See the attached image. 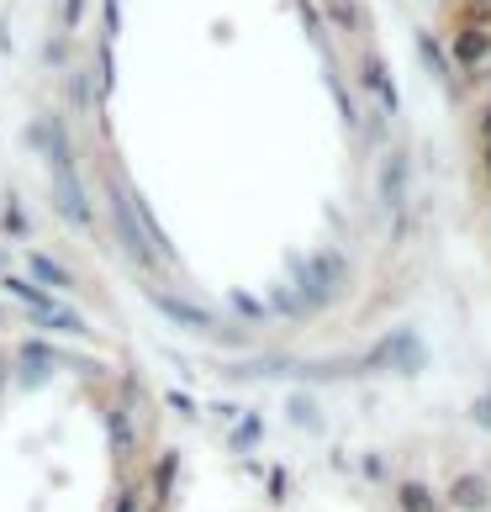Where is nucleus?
I'll return each instance as SVG.
<instances>
[{"label": "nucleus", "instance_id": "22", "mask_svg": "<svg viewBox=\"0 0 491 512\" xmlns=\"http://www.w3.org/2000/svg\"><path fill=\"white\" fill-rule=\"evenodd\" d=\"M101 16H106V43H117V32H122V0H101Z\"/></svg>", "mask_w": 491, "mask_h": 512}, {"label": "nucleus", "instance_id": "11", "mask_svg": "<svg viewBox=\"0 0 491 512\" xmlns=\"http://www.w3.org/2000/svg\"><path fill=\"white\" fill-rule=\"evenodd\" d=\"M375 365H402V370H418L423 365V344L412 333H396V338H386L381 349H375Z\"/></svg>", "mask_w": 491, "mask_h": 512}, {"label": "nucleus", "instance_id": "3", "mask_svg": "<svg viewBox=\"0 0 491 512\" xmlns=\"http://www.w3.org/2000/svg\"><path fill=\"white\" fill-rule=\"evenodd\" d=\"M444 53H449V64H455V74H465L470 85L491 80V27H481V22H455Z\"/></svg>", "mask_w": 491, "mask_h": 512}, {"label": "nucleus", "instance_id": "7", "mask_svg": "<svg viewBox=\"0 0 491 512\" xmlns=\"http://www.w3.org/2000/svg\"><path fill=\"white\" fill-rule=\"evenodd\" d=\"M175 476H180V454H175V449H164L159 460H154V470L143 476V502L154 507V512L169 502V491H175Z\"/></svg>", "mask_w": 491, "mask_h": 512}, {"label": "nucleus", "instance_id": "5", "mask_svg": "<svg viewBox=\"0 0 491 512\" xmlns=\"http://www.w3.org/2000/svg\"><path fill=\"white\" fill-rule=\"evenodd\" d=\"M354 74H360V90L375 101V111L396 117V106H402V90H396L391 64L381 59V53H375V48H360V59H354Z\"/></svg>", "mask_w": 491, "mask_h": 512}, {"label": "nucleus", "instance_id": "18", "mask_svg": "<svg viewBox=\"0 0 491 512\" xmlns=\"http://www.w3.org/2000/svg\"><path fill=\"white\" fill-rule=\"evenodd\" d=\"M476 159H481V175L491 185V101L476 111Z\"/></svg>", "mask_w": 491, "mask_h": 512}, {"label": "nucleus", "instance_id": "8", "mask_svg": "<svg viewBox=\"0 0 491 512\" xmlns=\"http://www.w3.org/2000/svg\"><path fill=\"white\" fill-rule=\"evenodd\" d=\"M323 22L333 32H344V37H370V11L360 6V0H323Z\"/></svg>", "mask_w": 491, "mask_h": 512}, {"label": "nucleus", "instance_id": "2", "mask_svg": "<svg viewBox=\"0 0 491 512\" xmlns=\"http://www.w3.org/2000/svg\"><path fill=\"white\" fill-rule=\"evenodd\" d=\"M344 280H349V259L338 254V249H323V254H312L307 264H296L291 270V296L301 301V312H323L328 301L344 291Z\"/></svg>", "mask_w": 491, "mask_h": 512}, {"label": "nucleus", "instance_id": "10", "mask_svg": "<svg viewBox=\"0 0 491 512\" xmlns=\"http://www.w3.org/2000/svg\"><path fill=\"white\" fill-rule=\"evenodd\" d=\"M154 301H159V312L169 322H185V328H196V333H217V322L206 317L196 301H180V296H164V291H154Z\"/></svg>", "mask_w": 491, "mask_h": 512}, {"label": "nucleus", "instance_id": "28", "mask_svg": "<svg viewBox=\"0 0 491 512\" xmlns=\"http://www.w3.org/2000/svg\"><path fill=\"white\" fill-rule=\"evenodd\" d=\"M0 270H6V254H0Z\"/></svg>", "mask_w": 491, "mask_h": 512}, {"label": "nucleus", "instance_id": "13", "mask_svg": "<svg viewBox=\"0 0 491 512\" xmlns=\"http://www.w3.org/2000/svg\"><path fill=\"white\" fill-rule=\"evenodd\" d=\"M53 365H59V349H48V344H22L16 349V375H22V381H43Z\"/></svg>", "mask_w": 491, "mask_h": 512}, {"label": "nucleus", "instance_id": "15", "mask_svg": "<svg viewBox=\"0 0 491 512\" xmlns=\"http://www.w3.org/2000/svg\"><path fill=\"white\" fill-rule=\"evenodd\" d=\"M27 233H32V222H27V212H22V201H16V196H6V201H0V238L22 243Z\"/></svg>", "mask_w": 491, "mask_h": 512}, {"label": "nucleus", "instance_id": "26", "mask_svg": "<svg viewBox=\"0 0 491 512\" xmlns=\"http://www.w3.org/2000/svg\"><path fill=\"white\" fill-rule=\"evenodd\" d=\"M291 417H296V423H317V412L307 402H291Z\"/></svg>", "mask_w": 491, "mask_h": 512}, {"label": "nucleus", "instance_id": "19", "mask_svg": "<svg viewBox=\"0 0 491 512\" xmlns=\"http://www.w3.org/2000/svg\"><path fill=\"white\" fill-rule=\"evenodd\" d=\"M85 16H90V0H59V32H64V37L80 32Z\"/></svg>", "mask_w": 491, "mask_h": 512}, {"label": "nucleus", "instance_id": "6", "mask_svg": "<svg viewBox=\"0 0 491 512\" xmlns=\"http://www.w3.org/2000/svg\"><path fill=\"white\" fill-rule=\"evenodd\" d=\"M444 507H449V512H486V507H491V481L476 476V470H465V476L449 481Z\"/></svg>", "mask_w": 491, "mask_h": 512}, {"label": "nucleus", "instance_id": "12", "mask_svg": "<svg viewBox=\"0 0 491 512\" xmlns=\"http://www.w3.org/2000/svg\"><path fill=\"white\" fill-rule=\"evenodd\" d=\"M396 507L402 512H449L444 497L428 481H396Z\"/></svg>", "mask_w": 491, "mask_h": 512}, {"label": "nucleus", "instance_id": "21", "mask_svg": "<svg viewBox=\"0 0 491 512\" xmlns=\"http://www.w3.org/2000/svg\"><path fill=\"white\" fill-rule=\"evenodd\" d=\"M43 64H48V69H64V64H69V37H64V32L43 43Z\"/></svg>", "mask_w": 491, "mask_h": 512}, {"label": "nucleus", "instance_id": "14", "mask_svg": "<svg viewBox=\"0 0 491 512\" xmlns=\"http://www.w3.org/2000/svg\"><path fill=\"white\" fill-rule=\"evenodd\" d=\"M106 433H111V454H117V465H127L132 460V417H127V407H106Z\"/></svg>", "mask_w": 491, "mask_h": 512}, {"label": "nucleus", "instance_id": "29", "mask_svg": "<svg viewBox=\"0 0 491 512\" xmlns=\"http://www.w3.org/2000/svg\"><path fill=\"white\" fill-rule=\"evenodd\" d=\"M486 6H491V0H486Z\"/></svg>", "mask_w": 491, "mask_h": 512}, {"label": "nucleus", "instance_id": "27", "mask_svg": "<svg viewBox=\"0 0 491 512\" xmlns=\"http://www.w3.org/2000/svg\"><path fill=\"white\" fill-rule=\"evenodd\" d=\"M0 381H6V365H0Z\"/></svg>", "mask_w": 491, "mask_h": 512}, {"label": "nucleus", "instance_id": "25", "mask_svg": "<svg viewBox=\"0 0 491 512\" xmlns=\"http://www.w3.org/2000/svg\"><path fill=\"white\" fill-rule=\"evenodd\" d=\"M301 22H307V32H312V37H323V11H317L312 0H301Z\"/></svg>", "mask_w": 491, "mask_h": 512}, {"label": "nucleus", "instance_id": "16", "mask_svg": "<svg viewBox=\"0 0 491 512\" xmlns=\"http://www.w3.org/2000/svg\"><path fill=\"white\" fill-rule=\"evenodd\" d=\"M259 439H264V417L243 412V417H238V428L228 433V449H233V454H249V449H259Z\"/></svg>", "mask_w": 491, "mask_h": 512}, {"label": "nucleus", "instance_id": "4", "mask_svg": "<svg viewBox=\"0 0 491 512\" xmlns=\"http://www.w3.org/2000/svg\"><path fill=\"white\" fill-rule=\"evenodd\" d=\"M381 201L396 217V233H407V201H412V154L407 148H391L381 159Z\"/></svg>", "mask_w": 491, "mask_h": 512}, {"label": "nucleus", "instance_id": "23", "mask_svg": "<svg viewBox=\"0 0 491 512\" xmlns=\"http://www.w3.org/2000/svg\"><path fill=\"white\" fill-rule=\"evenodd\" d=\"M233 307H238V317H249V322H259V317H270V307H264V301H254V296H243V291H233Z\"/></svg>", "mask_w": 491, "mask_h": 512}, {"label": "nucleus", "instance_id": "17", "mask_svg": "<svg viewBox=\"0 0 491 512\" xmlns=\"http://www.w3.org/2000/svg\"><path fill=\"white\" fill-rule=\"evenodd\" d=\"M418 53H423V64H428L433 74H439V80L455 85V64H449V53H444L439 43H433V32H418Z\"/></svg>", "mask_w": 491, "mask_h": 512}, {"label": "nucleus", "instance_id": "24", "mask_svg": "<svg viewBox=\"0 0 491 512\" xmlns=\"http://www.w3.org/2000/svg\"><path fill=\"white\" fill-rule=\"evenodd\" d=\"M164 407H169V412H180V417H196V402H191L185 391H164Z\"/></svg>", "mask_w": 491, "mask_h": 512}, {"label": "nucleus", "instance_id": "1", "mask_svg": "<svg viewBox=\"0 0 491 512\" xmlns=\"http://www.w3.org/2000/svg\"><path fill=\"white\" fill-rule=\"evenodd\" d=\"M32 143L43 148L48 159V196H53V212H59L74 233H90V201H85V180H80V164H74V148H69V132L64 117H37L32 122Z\"/></svg>", "mask_w": 491, "mask_h": 512}, {"label": "nucleus", "instance_id": "20", "mask_svg": "<svg viewBox=\"0 0 491 512\" xmlns=\"http://www.w3.org/2000/svg\"><path fill=\"white\" fill-rule=\"evenodd\" d=\"M111 512H143V476L138 481H122L117 502H111Z\"/></svg>", "mask_w": 491, "mask_h": 512}, {"label": "nucleus", "instance_id": "9", "mask_svg": "<svg viewBox=\"0 0 491 512\" xmlns=\"http://www.w3.org/2000/svg\"><path fill=\"white\" fill-rule=\"evenodd\" d=\"M27 280L43 291H74V275L53 254H27Z\"/></svg>", "mask_w": 491, "mask_h": 512}]
</instances>
